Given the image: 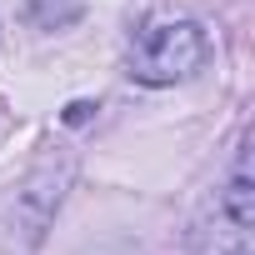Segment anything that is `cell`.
<instances>
[{"mask_svg": "<svg viewBox=\"0 0 255 255\" xmlns=\"http://www.w3.org/2000/svg\"><path fill=\"white\" fill-rule=\"evenodd\" d=\"M210 55V40L195 20H150L130 50V80L140 85H175L190 80Z\"/></svg>", "mask_w": 255, "mask_h": 255, "instance_id": "1", "label": "cell"}, {"mask_svg": "<svg viewBox=\"0 0 255 255\" xmlns=\"http://www.w3.org/2000/svg\"><path fill=\"white\" fill-rule=\"evenodd\" d=\"M70 170H75L70 155H45V160L25 175V185L15 190V230H25L30 245L45 235L50 215L60 210V195H65V185H70Z\"/></svg>", "mask_w": 255, "mask_h": 255, "instance_id": "2", "label": "cell"}, {"mask_svg": "<svg viewBox=\"0 0 255 255\" xmlns=\"http://www.w3.org/2000/svg\"><path fill=\"white\" fill-rule=\"evenodd\" d=\"M20 15L30 25H40V30H60V25H70L80 15V0H25Z\"/></svg>", "mask_w": 255, "mask_h": 255, "instance_id": "3", "label": "cell"}, {"mask_svg": "<svg viewBox=\"0 0 255 255\" xmlns=\"http://www.w3.org/2000/svg\"><path fill=\"white\" fill-rule=\"evenodd\" d=\"M90 110H95L90 100H70V105H65V125H85V120H90Z\"/></svg>", "mask_w": 255, "mask_h": 255, "instance_id": "4", "label": "cell"}]
</instances>
